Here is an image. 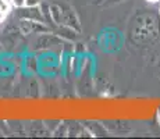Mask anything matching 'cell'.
Instances as JSON below:
<instances>
[{
	"label": "cell",
	"mask_w": 160,
	"mask_h": 139,
	"mask_svg": "<svg viewBox=\"0 0 160 139\" xmlns=\"http://www.w3.org/2000/svg\"><path fill=\"white\" fill-rule=\"evenodd\" d=\"M0 11H3V13H7V11H8L7 0H0Z\"/></svg>",
	"instance_id": "6da1fadb"
},
{
	"label": "cell",
	"mask_w": 160,
	"mask_h": 139,
	"mask_svg": "<svg viewBox=\"0 0 160 139\" xmlns=\"http://www.w3.org/2000/svg\"><path fill=\"white\" fill-rule=\"evenodd\" d=\"M41 0H25V4L28 7H33V6H38Z\"/></svg>",
	"instance_id": "7a4b0ae2"
},
{
	"label": "cell",
	"mask_w": 160,
	"mask_h": 139,
	"mask_svg": "<svg viewBox=\"0 0 160 139\" xmlns=\"http://www.w3.org/2000/svg\"><path fill=\"white\" fill-rule=\"evenodd\" d=\"M11 3L14 6H17V7H21V6L25 4V0H11Z\"/></svg>",
	"instance_id": "3957f363"
},
{
	"label": "cell",
	"mask_w": 160,
	"mask_h": 139,
	"mask_svg": "<svg viewBox=\"0 0 160 139\" xmlns=\"http://www.w3.org/2000/svg\"><path fill=\"white\" fill-rule=\"evenodd\" d=\"M6 17V13H3V11H0V21H3V18Z\"/></svg>",
	"instance_id": "277c9868"
},
{
	"label": "cell",
	"mask_w": 160,
	"mask_h": 139,
	"mask_svg": "<svg viewBox=\"0 0 160 139\" xmlns=\"http://www.w3.org/2000/svg\"><path fill=\"white\" fill-rule=\"evenodd\" d=\"M148 2H158V0H148Z\"/></svg>",
	"instance_id": "5b68a950"
}]
</instances>
